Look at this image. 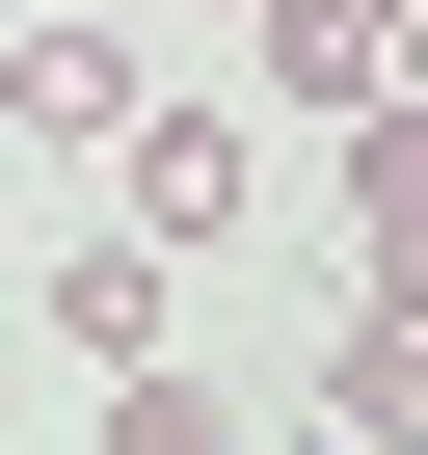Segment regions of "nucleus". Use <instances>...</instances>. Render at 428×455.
Listing matches in <instances>:
<instances>
[{
    "instance_id": "2",
    "label": "nucleus",
    "mask_w": 428,
    "mask_h": 455,
    "mask_svg": "<svg viewBox=\"0 0 428 455\" xmlns=\"http://www.w3.org/2000/svg\"><path fill=\"white\" fill-rule=\"evenodd\" d=\"M0 108H28L54 161H134V134H161V54L107 28V0H28V28H0Z\"/></svg>"
},
{
    "instance_id": "5",
    "label": "nucleus",
    "mask_w": 428,
    "mask_h": 455,
    "mask_svg": "<svg viewBox=\"0 0 428 455\" xmlns=\"http://www.w3.org/2000/svg\"><path fill=\"white\" fill-rule=\"evenodd\" d=\"M348 268H375V322H428V108L348 134Z\"/></svg>"
},
{
    "instance_id": "3",
    "label": "nucleus",
    "mask_w": 428,
    "mask_h": 455,
    "mask_svg": "<svg viewBox=\"0 0 428 455\" xmlns=\"http://www.w3.org/2000/svg\"><path fill=\"white\" fill-rule=\"evenodd\" d=\"M242 108H295V134H375V108H401L375 0H242Z\"/></svg>"
},
{
    "instance_id": "7",
    "label": "nucleus",
    "mask_w": 428,
    "mask_h": 455,
    "mask_svg": "<svg viewBox=\"0 0 428 455\" xmlns=\"http://www.w3.org/2000/svg\"><path fill=\"white\" fill-rule=\"evenodd\" d=\"M321 455H428V322L348 295V348H321Z\"/></svg>"
},
{
    "instance_id": "6",
    "label": "nucleus",
    "mask_w": 428,
    "mask_h": 455,
    "mask_svg": "<svg viewBox=\"0 0 428 455\" xmlns=\"http://www.w3.org/2000/svg\"><path fill=\"white\" fill-rule=\"evenodd\" d=\"M81 455H242V375L161 348V375H81Z\"/></svg>"
},
{
    "instance_id": "4",
    "label": "nucleus",
    "mask_w": 428,
    "mask_h": 455,
    "mask_svg": "<svg viewBox=\"0 0 428 455\" xmlns=\"http://www.w3.org/2000/svg\"><path fill=\"white\" fill-rule=\"evenodd\" d=\"M28 322H54L81 375H161V348H187V268H161V242H54V268H28Z\"/></svg>"
},
{
    "instance_id": "8",
    "label": "nucleus",
    "mask_w": 428,
    "mask_h": 455,
    "mask_svg": "<svg viewBox=\"0 0 428 455\" xmlns=\"http://www.w3.org/2000/svg\"><path fill=\"white\" fill-rule=\"evenodd\" d=\"M375 54H401V108H428V0H375Z\"/></svg>"
},
{
    "instance_id": "1",
    "label": "nucleus",
    "mask_w": 428,
    "mask_h": 455,
    "mask_svg": "<svg viewBox=\"0 0 428 455\" xmlns=\"http://www.w3.org/2000/svg\"><path fill=\"white\" fill-rule=\"evenodd\" d=\"M242 188H268V134H242V81H161V134L107 161V242H161V268H214V242H242Z\"/></svg>"
}]
</instances>
